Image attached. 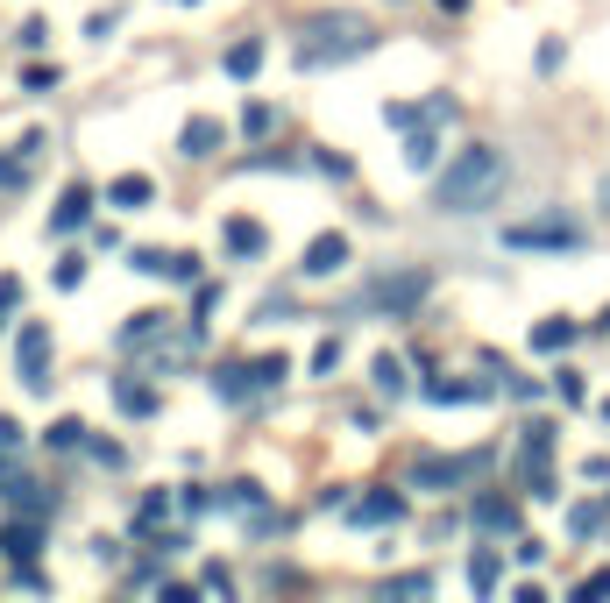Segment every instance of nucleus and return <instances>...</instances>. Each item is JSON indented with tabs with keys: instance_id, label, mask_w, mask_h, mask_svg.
<instances>
[{
	"instance_id": "obj_35",
	"label": "nucleus",
	"mask_w": 610,
	"mask_h": 603,
	"mask_svg": "<svg viewBox=\"0 0 610 603\" xmlns=\"http://www.w3.org/2000/svg\"><path fill=\"white\" fill-rule=\"evenodd\" d=\"M164 511H171L164 497H142V511H135V525H142V533H149V525H164Z\"/></svg>"
},
{
	"instance_id": "obj_7",
	"label": "nucleus",
	"mask_w": 610,
	"mask_h": 603,
	"mask_svg": "<svg viewBox=\"0 0 610 603\" xmlns=\"http://www.w3.org/2000/svg\"><path fill=\"white\" fill-rule=\"evenodd\" d=\"M426 398L433 405H483V398H497V384L490 376H440V384H426Z\"/></svg>"
},
{
	"instance_id": "obj_38",
	"label": "nucleus",
	"mask_w": 610,
	"mask_h": 603,
	"mask_svg": "<svg viewBox=\"0 0 610 603\" xmlns=\"http://www.w3.org/2000/svg\"><path fill=\"white\" fill-rule=\"evenodd\" d=\"M596 327H603V334H610V306H603V320H596Z\"/></svg>"
},
{
	"instance_id": "obj_19",
	"label": "nucleus",
	"mask_w": 610,
	"mask_h": 603,
	"mask_svg": "<svg viewBox=\"0 0 610 603\" xmlns=\"http://www.w3.org/2000/svg\"><path fill=\"white\" fill-rule=\"evenodd\" d=\"M149 341H164V313H135L121 327V348H149Z\"/></svg>"
},
{
	"instance_id": "obj_37",
	"label": "nucleus",
	"mask_w": 610,
	"mask_h": 603,
	"mask_svg": "<svg viewBox=\"0 0 610 603\" xmlns=\"http://www.w3.org/2000/svg\"><path fill=\"white\" fill-rule=\"evenodd\" d=\"M15 298H22V284H15V277H0V313H8Z\"/></svg>"
},
{
	"instance_id": "obj_15",
	"label": "nucleus",
	"mask_w": 610,
	"mask_h": 603,
	"mask_svg": "<svg viewBox=\"0 0 610 603\" xmlns=\"http://www.w3.org/2000/svg\"><path fill=\"white\" fill-rule=\"evenodd\" d=\"M36 149H43V135L22 142V157H8V149H0V185H29V178H36Z\"/></svg>"
},
{
	"instance_id": "obj_11",
	"label": "nucleus",
	"mask_w": 610,
	"mask_h": 603,
	"mask_svg": "<svg viewBox=\"0 0 610 603\" xmlns=\"http://www.w3.org/2000/svg\"><path fill=\"white\" fill-rule=\"evenodd\" d=\"M0 490H8V497H15V511H29V518H43V511H50V490H43V483H29V476H15V469L0 476Z\"/></svg>"
},
{
	"instance_id": "obj_28",
	"label": "nucleus",
	"mask_w": 610,
	"mask_h": 603,
	"mask_svg": "<svg viewBox=\"0 0 610 603\" xmlns=\"http://www.w3.org/2000/svg\"><path fill=\"white\" fill-rule=\"evenodd\" d=\"M384 596H433V575H426V568H419V575H391Z\"/></svg>"
},
{
	"instance_id": "obj_22",
	"label": "nucleus",
	"mask_w": 610,
	"mask_h": 603,
	"mask_svg": "<svg viewBox=\"0 0 610 603\" xmlns=\"http://www.w3.org/2000/svg\"><path fill=\"white\" fill-rule=\"evenodd\" d=\"M476 525H490V533H511V525H518V511H511L504 497H476Z\"/></svg>"
},
{
	"instance_id": "obj_10",
	"label": "nucleus",
	"mask_w": 610,
	"mask_h": 603,
	"mask_svg": "<svg viewBox=\"0 0 610 603\" xmlns=\"http://www.w3.org/2000/svg\"><path fill=\"white\" fill-rule=\"evenodd\" d=\"M149 199H157V185H149L142 171H128V178L107 185V206H121V213H135V206H149Z\"/></svg>"
},
{
	"instance_id": "obj_4",
	"label": "nucleus",
	"mask_w": 610,
	"mask_h": 603,
	"mask_svg": "<svg viewBox=\"0 0 610 603\" xmlns=\"http://www.w3.org/2000/svg\"><path fill=\"white\" fill-rule=\"evenodd\" d=\"M589 228L568 213H547V220H518V228H504V249H582Z\"/></svg>"
},
{
	"instance_id": "obj_40",
	"label": "nucleus",
	"mask_w": 610,
	"mask_h": 603,
	"mask_svg": "<svg viewBox=\"0 0 610 603\" xmlns=\"http://www.w3.org/2000/svg\"><path fill=\"white\" fill-rule=\"evenodd\" d=\"M603 419H610V405H603Z\"/></svg>"
},
{
	"instance_id": "obj_1",
	"label": "nucleus",
	"mask_w": 610,
	"mask_h": 603,
	"mask_svg": "<svg viewBox=\"0 0 610 603\" xmlns=\"http://www.w3.org/2000/svg\"><path fill=\"white\" fill-rule=\"evenodd\" d=\"M369 43H376L369 15H355V8H327V15H313V22L298 29V71H334V64H355Z\"/></svg>"
},
{
	"instance_id": "obj_16",
	"label": "nucleus",
	"mask_w": 610,
	"mask_h": 603,
	"mask_svg": "<svg viewBox=\"0 0 610 603\" xmlns=\"http://www.w3.org/2000/svg\"><path fill=\"white\" fill-rule=\"evenodd\" d=\"M36 547H43V540H36V525H22V518L8 525V533H0V554H8L15 568H29V561H36Z\"/></svg>"
},
{
	"instance_id": "obj_31",
	"label": "nucleus",
	"mask_w": 610,
	"mask_h": 603,
	"mask_svg": "<svg viewBox=\"0 0 610 603\" xmlns=\"http://www.w3.org/2000/svg\"><path fill=\"white\" fill-rule=\"evenodd\" d=\"M164 277L171 284H199V256H164Z\"/></svg>"
},
{
	"instance_id": "obj_14",
	"label": "nucleus",
	"mask_w": 610,
	"mask_h": 603,
	"mask_svg": "<svg viewBox=\"0 0 610 603\" xmlns=\"http://www.w3.org/2000/svg\"><path fill=\"white\" fill-rule=\"evenodd\" d=\"M263 249H270V235L256 228V220H242V213L227 220V256H263Z\"/></svg>"
},
{
	"instance_id": "obj_34",
	"label": "nucleus",
	"mask_w": 610,
	"mask_h": 603,
	"mask_svg": "<svg viewBox=\"0 0 610 603\" xmlns=\"http://www.w3.org/2000/svg\"><path fill=\"white\" fill-rule=\"evenodd\" d=\"M71 284H86V256H64L57 263V291H71Z\"/></svg>"
},
{
	"instance_id": "obj_18",
	"label": "nucleus",
	"mask_w": 610,
	"mask_h": 603,
	"mask_svg": "<svg viewBox=\"0 0 610 603\" xmlns=\"http://www.w3.org/2000/svg\"><path fill=\"white\" fill-rule=\"evenodd\" d=\"M575 334H582L575 320H540V327H532V348H540V355H561Z\"/></svg>"
},
{
	"instance_id": "obj_24",
	"label": "nucleus",
	"mask_w": 610,
	"mask_h": 603,
	"mask_svg": "<svg viewBox=\"0 0 610 603\" xmlns=\"http://www.w3.org/2000/svg\"><path fill=\"white\" fill-rule=\"evenodd\" d=\"M227 71H235V79H256V71H263V43H256V36L235 43V50H227Z\"/></svg>"
},
{
	"instance_id": "obj_36",
	"label": "nucleus",
	"mask_w": 610,
	"mask_h": 603,
	"mask_svg": "<svg viewBox=\"0 0 610 603\" xmlns=\"http://www.w3.org/2000/svg\"><path fill=\"white\" fill-rule=\"evenodd\" d=\"M334 362H341V341H320V348H313V369H320V376H327V369H334Z\"/></svg>"
},
{
	"instance_id": "obj_3",
	"label": "nucleus",
	"mask_w": 610,
	"mask_h": 603,
	"mask_svg": "<svg viewBox=\"0 0 610 603\" xmlns=\"http://www.w3.org/2000/svg\"><path fill=\"white\" fill-rule=\"evenodd\" d=\"M426 270H391V277H376V284H362L355 291V313H412L419 298H426Z\"/></svg>"
},
{
	"instance_id": "obj_27",
	"label": "nucleus",
	"mask_w": 610,
	"mask_h": 603,
	"mask_svg": "<svg viewBox=\"0 0 610 603\" xmlns=\"http://www.w3.org/2000/svg\"><path fill=\"white\" fill-rule=\"evenodd\" d=\"M568 533H575V540H596V533H603V511H596V504H575V511H568Z\"/></svg>"
},
{
	"instance_id": "obj_26",
	"label": "nucleus",
	"mask_w": 610,
	"mask_h": 603,
	"mask_svg": "<svg viewBox=\"0 0 610 603\" xmlns=\"http://www.w3.org/2000/svg\"><path fill=\"white\" fill-rule=\"evenodd\" d=\"M497 582H504L497 554H469V589H497Z\"/></svg>"
},
{
	"instance_id": "obj_32",
	"label": "nucleus",
	"mask_w": 610,
	"mask_h": 603,
	"mask_svg": "<svg viewBox=\"0 0 610 603\" xmlns=\"http://www.w3.org/2000/svg\"><path fill=\"white\" fill-rule=\"evenodd\" d=\"M249 384H256V391H270V384H284V355H263V362H256V376H249Z\"/></svg>"
},
{
	"instance_id": "obj_6",
	"label": "nucleus",
	"mask_w": 610,
	"mask_h": 603,
	"mask_svg": "<svg viewBox=\"0 0 610 603\" xmlns=\"http://www.w3.org/2000/svg\"><path fill=\"white\" fill-rule=\"evenodd\" d=\"M15 369H22V384H29V391H50V384H57V376H50V327H43V320L22 327V341H15Z\"/></svg>"
},
{
	"instance_id": "obj_21",
	"label": "nucleus",
	"mask_w": 610,
	"mask_h": 603,
	"mask_svg": "<svg viewBox=\"0 0 610 603\" xmlns=\"http://www.w3.org/2000/svg\"><path fill=\"white\" fill-rule=\"evenodd\" d=\"M440 164V142L419 128V135H405V171H433Z\"/></svg>"
},
{
	"instance_id": "obj_23",
	"label": "nucleus",
	"mask_w": 610,
	"mask_h": 603,
	"mask_svg": "<svg viewBox=\"0 0 610 603\" xmlns=\"http://www.w3.org/2000/svg\"><path fill=\"white\" fill-rule=\"evenodd\" d=\"M369 376H376V391H384V398H398V391H405V362H398V355H376V362H369Z\"/></svg>"
},
{
	"instance_id": "obj_8",
	"label": "nucleus",
	"mask_w": 610,
	"mask_h": 603,
	"mask_svg": "<svg viewBox=\"0 0 610 603\" xmlns=\"http://www.w3.org/2000/svg\"><path fill=\"white\" fill-rule=\"evenodd\" d=\"M348 263V235H313V249H305V277H334Z\"/></svg>"
},
{
	"instance_id": "obj_33",
	"label": "nucleus",
	"mask_w": 610,
	"mask_h": 603,
	"mask_svg": "<svg viewBox=\"0 0 610 603\" xmlns=\"http://www.w3.org/2000/svg\"><path fill=\"white\" fill-rule=\"evenodd\" d=\"M227 504H235V511H263V490L256 483H235V490H227ZM270 518V511H263Z\"/></svg>"
},
{
	"instance_id": "obj_17",
	"label": "nucleus",
	"mask_w": 610,
	"mask_h": 603,
	"mask_svg": "<svg viewBox=\"0 0 610 603\" xmlns=\"http://www.w3.org/2000/svg\"><path fill=\"white\" fill-rule=\"evenodd\" d=\"M114 405H121L128 419H149V412H157V391L135 384V376H121V384H114Z\"/></svg>"
},
{
	"instance_id": "obj_39",
	"label": "nucleus",
	"mask_w": 610,
	"mask_h": 603,
	"mask_svg": "<svg viewBox=\"0 0 610 603\" xmlns=\"http://www.w3.org/2000/svg\"><path fill=\"white\" fill-rule=\"evenodd\" d=\"M440 8H462V0H440Z\"/></svg>"
},
{
	"instance_id": "obj_29",
	"label": "nucleus",
	"mask_w": 610,
	"mask_h": 603,
	"mask_svg": "<svg viewBox=\"0 0 610 603\" xmlns=\"http://www.w3.org/2000/svg\"><path fill=\"white\" fill-rule=\"evenodd\" d=\"M164 256H171V249H128V270H142V277H164Z\"/></svg>"
},
{
	"instance_id": "obj_12",
	"label": "nucleus",
	"mask_w": 610,
	"mask_h": 603,
	"mask_svg": "<svg viewBox=\"0 0 610 603\" xmlns=\"http://www.w3.org/2000/svg\"><path fill=\"white\" fill-rule=\"evenodd\" d=\"M398 511H405V497H398V490H369V497L355 504V518H362V525H398Z\"/></svg>"
},
{
	"instance_id": "obj_5",
	"label": "nucleus",
	"mask_w": 610,
	"mask_h": 603,
	"mask_svg": "<svg viewBox=\"0 0 610 603\" xmlns=\"http://www.w3.org/2000/svg\"><path fill=\"white\" fill-rule=\"evenodd\" d=\"M490 469V447H476V455H426L419 469H412V483L419 490H447V483H469V476H483Z\"/></svg>"
},
{
	"instance_id": "obj_25",
	"label": "nucleus",
	"mask_w": 610,
	"mask_h": 603,
	"mask_svg": "<svg viewBox=\"0 0 610 603\" xmlns=\"http://www.w3.org/2000/svg\"><path fill=\"white\" fill-rule=\"evenodd\" d=\"M547 455H554V426H540V419H532V426H525V469H540Z\"/></svg>"
},
{
	"instance_id": "obj_20",
	"label": "nucleus",
	"mask_w": 610,
	"mask_h": 603,
	"mask_svg": "<svg viewBox=\"0 0 610 603\" xmlns=\"http://www.w3.org/2000/svg\"><path fill=\"white\" fill-rule=\"evenodd\" d=\"M43 440L57 447V455H71V447H93V433H86V419H57V426H50Z\"/></svg>"
},
{
	"instance_id": "obj_13",
	"label": "nucleus",
	"mask_w": 610,
	"mask_h": 603,
	"mask_svg": "<svg viewBox=\"0 0 610 603\" xmlns=\"http://www.w3.org/2000/svg\"><path fill=\"white\" fill-rule=\"evenodd\" d=\"M178 149H185V157H213V149H220V121L192 114V121H185V135H178Z\"/></svg>"
},
{
	"instance_id": "obj_9",
	"label": "nucleus",
	"mask_w": 610,
	"mask_h": 603,
	"mask_svg": "<svg viewBox=\"0 0 610 603\" xmlns=\"http://www.w3.org/2000/svg\"><path fill=\"white\" fill-rule=\"evenodd\" d=\"M86 213H93V192H86V185H64V199H57V213H50V228H57V235H71Z\"/></svg>"
},
{
	"instance_id": "obj_30",
	"label": "nucleus",
	"mask_w": 610,
	"mask_h": 603,
	"mask_svg": "<svg viewBox=\"0 0 610 603\" xmlns=\"http://www.w3.org/2000/svg\"><path fill=\"white\" fill-rule=\"evenodd\" d=\"M15 455H22V426L0 419V469H15Z\"/></svg>"
},
{
	"instance_id": "obj_2",
	"label": "nucleus",
	"mask_w": 610,
	"mask_h": 603,
	"mask_svg": "<svg viewBox=\"0 0 610 603\" xmlns=\"http://www.w3.org/2000/svg\"><path fill=\"white\" fill-rule=\"evenodd\" d=\"M497 185H504V149H490V142H469L462 157H454V164L440 171V185H433V206H440V213H469V206H483Z\"/></svg>"
}]
</instances>
